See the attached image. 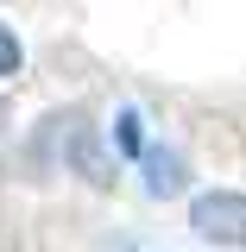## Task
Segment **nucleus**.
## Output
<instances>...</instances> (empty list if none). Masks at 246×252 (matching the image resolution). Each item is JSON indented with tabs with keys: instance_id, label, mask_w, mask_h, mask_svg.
<instances>
[{
	"instance_id": "f03ea898",
	"label": "nucleus",
	"mask_w": 246,
	"mask_h": 252,
	"mask_svg": "<svg viewBox=\"0 0 246 252\" xmlns=\"http://www.w3.org/2000/svg\"><path fill=\"white\" fill-rule=\"evenodd\" d=\"M139 170H145V195H177L183 189V158L177 152H145Z\"/></svg>"
},
{
	"instance_id": "20e7f679",
	"label": "nucleus",
	"mask_w": 246,
	"mask_h": 252,
	"mask_svg": "<svg viewBox=\"0 0 246 252\" xmlns=\"http://www.w3.org/2000/svg\"><path fill=\"white\" fill-rule=\"evenodd\" d=\"M114 139H120V152H126V158H145V132H139V114H133V107H120Z\"/></svg>"
},
{
	"instance_id": "39448f33",
	"label": "nucleus",
	"mask_w": 246,
	"mask_h": 252,
	"mask_svg": "<svg viewBox=\"0 0 246 252\" xmlns=\"http://www.w3.org/2000/svg\"><path fill=\"white\" fill-rule=\"evenodd\" d=\"M19 63H26L19 38H13V26H0V76H19Z\"/></svg>"
},
{
	"instance_id": "423d86ee",
	"label": "nucleus",
	"mask_w": 246,
	"mask_h": 252,
	"mask_svg": "<svg viewBox=\"0 0 246 252\" xmlns=\"http://www.w3.org/2000/svg\"><path fill=\"white\" fill-rule=\"evenodd\" d=\"M0 126H6V101H0Z\"/></svg>"
},
{
	"instance_id": "7ed1b4c3",
	"label": "nucleus",
	"mask_w": 246,
	"mask_h": 252,
	"mask_svg": "<svg viewBox=\"0 0 246 252\" xmlns=\"http://www.w3.org/2000/svg\"><path fill=\"white\" fill-rule=\"evenodd\" d=\"M70 158H76V170H82L89 183H107V158L95 152V132H76V145H70Z\"/></svg>"
},
{
	"instance_id": "f257e3e1",
	"label": "nucleus",
	"mask_w": 246,
	"mask_h": 252,
	"mask_svg": "<svg viewBox=\"0 0 246 252\" xmlns=\"http://www.w3.org/2000/svg\"><path fill=\"white\" fill-rule=\"evenodd\" d=\"M189 227L215 246H240L246 240V195L240 189H202L189 202Z\"/></svg>"
}]
</instances>
